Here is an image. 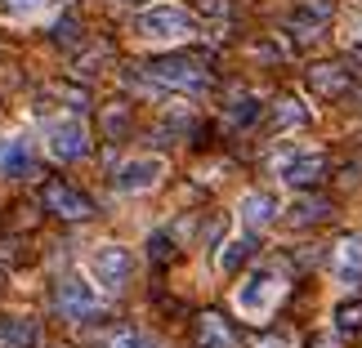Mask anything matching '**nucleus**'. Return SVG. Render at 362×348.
Returning <instances> with one entry per match:
<instances>
[{"instance_id": "10", "label": "nucleus", "mask_w": 362, "mask_h": 348, "mask_svg": "<svg viewBox=\"0 0 362 348\" xmlns=\"http://www.w3.org/2000/svg\"><path fill=\"white\" fill-rule=\"evenodd\" d=\"M0 174L5 179H32L36 174V148L27 134H9L0 143Z\"/></svg>"}, {"instance_id": "18", "label": "nucleus", "mask_w": 362, "mask_h": 348, "mask_svg": "<svg viewBox=\"0 0 362 348\" xmlns=\"http://www.w3.org/2000/svg\"><path fill=\"white\" fill-rule=\"evenodd\" d=\"M331 215V205L322 201V197H300V201H291V210H286V219L296 228H309V224H322V219Z\"/></svg>"}, {"instance_id": "17", "label": "nucleus", "mask_w": 362, "mask_h": 348, "mask_svg": "<svg viewBox=\"0 0 362 348\" xmlns=\"http://www.w3.org/2000/svg\"><path fill=\"white\" fill-rule=\"evenodd\" d=\"M197 340H202V348H238V340H233V330L224 326L219 313H206L197 322Z\"/></svg>"}, {"instance_id": "21", "label": "nucleus", "mask_w": 362, "mask_h": 348, "mask_svg": "<svg viewBox=\"0 0 362 348\" xmlns=\"http://www.w3.org/2000/svg\"><path fill=\"white\" fill-rule=\"evenodd\" d=\"M49 40H54V45H63V49H76L81 40H86V32H81L76 18H59V23L49 27Z\"/></svg>"}, {"instance_id": "25", "label": "nucleus", "mask_w": 362, "mask_h": 348, "mask_svg": "<svg viewBox=\"0 0 362 348\" xmlns=\"http://www.w3.org/2000/svg\"><path fill=\"white\" fill-rule=\"evenodd\" d=\"M54 94H59V99H63L67 107H72V116H76V112H86V107H90V94L81 90V85H54Z\"/></svg>"}, {"instance_id": "9", "label": "nucleus", "mask_w": 362, "mask_h": 348, "mask_svg": "<svg viewBox=\"0 0 362 348\" xmlns=\"http://www.w3.org/2000/svg\"><path fill=\"white\" fill-rule=\"evenodd\" d=\"M40 205H45L49 215H59V219H90L94 215V201L81 188L63 184V179H49V184L40 188Z\"/></svg>"}, {"instance_id": "1", "label": "nucleus", "mask_w": 362, "mask_h": 348, "mask_svg": "<svg viewBox=\"0 0 362 348\" xmlns=\"http://www.w3.org/2000/svg\"><path fill=\"white\" fill-rule=\"evenodd\" d=\"M282 295H286L282 272H277L273 263H259V268H250L246 282L233 290V304H238V313L246 317V322H269V313L277 308Z\"/></svg>"}, {"instance_id": "24", "label": "nucleus", "mask_w": 362, "mask_h": 348, "mask_svg": "<svg viewBox=\"0 0 362 348\" xmlns=\"http://www.w3.org/2000/svg\"><path fill=\"white\" fill-rule=\"evenodd\" d=\"M358 326H362V304H340V308H336V330L354 335Z\"/></svg>"}, {"instance_id": "22", "label": "nucleus", "mask_w": 362, "mask_h": 348, "mask_svg": "<svg viewBox=\"0 0 362 348\" xmlns=\"http://www.w3.org/2000/svg\"><path fill=\"white\" fill-rule=\"evenodd\" d=\"M273 121H277V130H291V125H304V121H309V112H304L296 99H277Z\"/></svg>"}, {"instance_id": "16", "label": "nucleus", "mask_w": 362, "mask_h": 348, "mask_svg": "<svg viewBox=\"0 0 362 348\" xmlns=\"http://www.w3.org/2000/svg\"><path fill=\"white\" fill-rule=\"evenodd\" d=\"M259 250V241H255V232H242V236H233V241H224L219 246V255H215V263H219V272H238L242 263L250 259Z\"/></svg>"}, {"instance_id": "14", "label": "nucleus", "mask_w": 362, "mask_h": 348, "mask_svg": "<svg viewBox=\"0 0 362 348\" xmlns=\"http://www.w3.org/2000/svg\"><path fill=\"white\" fill-rule=\"evenodd\" d=\"M327 23H331V0H300V5L291 9V27H296L300 36H317Z\"/></svg>"}, {"instance_id": "2", "label": "nucleus", "mask_w": 362, "mask_h": 348, "mask_svg": "<svg viewBox=\"0 0 362 348\" xmlns=\"http://www.w3.org/2000/svg\"><path fill=\"white\" fill-rule=\"evenodd\" d=\"M134 36L152 45H179L197 36V18L184 5H144L134 13Z\"/></svg>"}, {"instance_id": "20", "label": "nucleus", "mask_w": 362, "mask_h": 348, "mask_svg": "<svg viewBox=\"0 0 362 348\" xmlns=\"http://www.w3.org/2000/svg\"><path fill=\"white\" fill-rule=\"evenodd\" d=\"M259 112H264V103L255 99V94H238V99L228 103V125L233 130H246V125L259 121Z\"/></svg>"}, {"instance_id": "13", "label": "nucleus", "mask_w": 362, "mask_h": 348, "mask_svg": "<svg viewBox=\"0 0 362 348\" xmlns=\"http://www.w3.org/2000/svg\"><path fill=\"white\" fill-rule=\"evenodd\" d=\"M277 210H282V205H277V197L273 192H246L242 197V205H238V215H242V224L255 232V228H269L273 219H277Z\"/></svg>"}, {"instance_id": "30", "label": "nucleus", "mask_w": 362, "mask_h": 348, "mask_svg": "<svg viewBox=\"0 0 362 348\" xmlns=\"http://www.w3.org/2000/svg\"><path fill=\"white\" fill-rule=\"evenodd\" d=\"M255 348H291V340H259Z\"/></svg>"}, {"instance_id": "12", "label": "nucleus", "mask_w": 362, "mask_h": 348, "mask_svg": "<svg viewBox=\"0 0 362 348\" xmlns=\"http://www.w3.org/2000/svg\"><path fill=\"white\" fill-rule=\"evenodd\" d=\"M0 348H40V322L18 313H0Z\"/></svg>"}, {"instance_id": "6", "label": "nucleus", "mask_w": 362, "mask_h": 348, "mask_svg": "<svg viewBox=\"0 0 362 348\" xmlns=\"http://www.w3.org/2000/svg\"><path fill=\"white\" fill-rule=\"evenodd\" d=\"M273 174L286 188H313L327 174V157L317 148H282L273 157Z\"/></svg>"}, {"instance_id": "11", "label": "nucleus", "mask_w": 362, "mask_h": 348, "mask_svg": "<svg viewBox=\"0 0 362 348\" xmlns=\"http://www.w3.org/2000/svg\"><path fill=\"white\" fill-rule=\"evenodd\" d=\"M331 277H336L344 290H358V286H362V236H344V241L336 246Z\"/></svg>"}, {"instance_id": "26", "label": "nucleus", "mask_w": 362, "mask_h": 348, "mask_svg": "<svg viewBox=\"0 0 362 348\" xmlns=\"http://www.w3.org/2000/svg\"><path fill=\"white\" fill-rule=\"evenodd\" d=\"M148 255L157 259V263H165V259L175 255V236H170V232H152V236H148Z\"/></svg>"}, {"instance_id": "3", "label": "nucleus", "mask_w": 362, "mask_h": 348, "mask_svg": "<svg viewBox=\"0 0 362 348\" xmlns=\"http://www.w3.org/2000/svg\"><path fill=\"white\" fill-rule=\"evenodd\" d=\"M86 277L99 286V295H121L134 282V255L117 241H99L86 255Z\"/></svg>"}, {"instance_id": "23", "label": "nucleus", "mask_w": 362, "mask_h": 348, "mask_svg": "<svg viewBox=\"0 0 362 348\" xmlns=\"http://www.w3.org/2000/svg\"><path fill=\"white\" fill-rule=\"evenodd\" d=\"M103 130L107 134H125V130H130V107H125V103H117V107H107V112H103Z\"/></svg>"}, {"instance_id": "19", "label": "nucleus", "mask_w": 362, "mask_h": 348, "mask_svg": "<svg viewBox=\"0 0 362 348\" xmlns=\"http://www.w3.org/2000/svg\"><path fill=\"white\" fill-rule=\"evenodd\" d=\"M99 348H161V344L152 340L148 330H139V326H117V330H107V335H103Z\"/></svg>"}, {"instance_id": "5", "label": "nucleus", "mask_w": 362, "mask_h": 348, "mask_svg": "<svg viewBox=\"0 0 362 348\" xmlns=\"http://www.w3.org/2000/svg\"><path fill=\"white\" fill-rule=\"evenodd\" d=\"M144 72H148V80H157L161 90H192V94L211 90V72H206V63L184 59V54H165V59H152Z\"/></svg>"}, {"instance_id": "29", "label": "nucleus", "mask_w": 362, "mask_h": 348, "mask_svg": "<svg viewBox=\"0 0 362 348\" xmlns=\"http://www.w3.org/2000/svg\"><path fill=\"white\" fill-rule=\"evenodd\" d=\"M349 36H354V45H362V5L349 9Z\"/></svg>"}, {"instance_id": "28", "label": "nucleus", "mask_w": 362, "mask_h": 348, "mask_svg": "<svg viewBox=\"0 0 362 348\" xmlns=\"http://www.w3.org/2000/svg\"><path fill=\"white\" fill-rule=\"evenodd\" d=\"M197 9L206 18H228V0H197Z\"/></svg>"}, {"instance_id": "27", "label": "nucleus", "mask_w": 362, "mask_h": 348, "mask_svg": "<svg viewBox=\"0 0 362 348\" xmlns=\"http://www.w3.org/2000/svg\"><path fill=\"white\" fill-rule=\"evenodd\" d=\"M0 5H5L9 18H32V13H40L49 0H0Z\"/></svg>"}, {"instance_id": "7", "label": "nucleus", "mask_w": 362, "mask_h": 348, "mask_svg": "<svg viewBox=\"0 0 362 348\" xmlns=\"http://www.w3.org/2000/svg\"><path fill=\"white\" fill-rule=\"evenodd\" d=\"M45 152L54 161H81V157H90V130H86V121L81 116H54L45 121Z\"/></svg>"}, {"instance_id": "15", "label": "nucleus", "mask_w": 362, "mask_h": 348, "mask_svg": "<svg viewBox=\"0 0 362 348\" xmlns=\"http://www.w3.org/2000/svg\"><path fill=\"white\" fill-rule=\"evenodd\" d=\"M309 85H313V94H322V99H336V94L349 90V67L317 63V67H309Z\"/></svg>"}, {"instance_id": "4", "label": "nucleus", "mask_w": 362, "mask_h": 348, "mask_svg": "<svg viewBox=\"0 0 362 348\" xmlns=\"http://www.w3.org/2000/svg\"><path fill=\"white\" fill-rule=\"evenodd\" d=\"M54 308H59V317H67V322H94V317H103V295L90 277L72 272L54 286Z\"/></svg>"}, {"instance_id": "8", "label": "nucleus", "mask_w": 362, "mask_h": 348, "mask_svg": "<svg viewBox=\"0 0 362 348\" xmlns=\"http://www.w3.org/2000/svg\"><path fill=\"white\" fill-rule=\"evenodd\" d=\"M161 174H165V161L161 157H130V161L117 165L112 188L121 192V197H139V192H152V188H157Z\"/></svg>"}, {"instance_id": "31", "label": "nucleus", "mask_w": 362, "mask_h": 348, "mask_svg": "<svg viewBox=\"0 0 362 348\" xmlns=\"http://www.w3.org/2000/svg\"><path fill=\"white\" fill-rule=\"evenodd\" d=\"M112 5H148V0H112Z\"/></svg>"}]
</instances>
